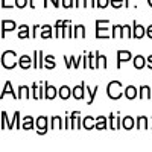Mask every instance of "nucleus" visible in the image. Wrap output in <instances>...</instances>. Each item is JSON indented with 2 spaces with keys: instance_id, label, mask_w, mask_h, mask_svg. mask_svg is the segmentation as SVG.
<instances>
[{
  "instance_id": "4c0bfd02",
  "label": "nucleus",
  "mask_w": 152,
  "mask_h": 152,
  "mask_svg": "<svg viewBox=\"0 0 152 152\" xmlns=\"http://www.w3.org/2000/svg\"><path fill=\"white\" fill-rule=\"evenodd\" d=\"M28 5V0H15V6L17 8H24Z\"/></svg>"
},
{
  "instance_id": "423d86ee",
  "label": "nucleus",
  "mask_w": 152,
  "mask_h": 152,
  "mask_svg": "<svg viewBox=\"0 0 152 152\" xmlns=\"http://www.w3.org/2000/svg\"><path fill=\"white\" fill-rule=\"evenodd\" d=\"M84 96H85V84L81 82V85H76L73 88V97L78 99V100H82Z\"/></svg>"
},
{
  "instance_id": "f257e3e1",
  "label": "nucleus",
  "mask_w": 152,
  "mask_h": 152,
  "mask_svg": "<svg viewBox=\"0 0 152 152\" xmlns=\"http://www.w3.org/2000/svg\"><path fill=\"white\" fill-rule=\"evenodd\" d=\"M2 66L8 70L14 69L17 66V55L14 50H6V52H3L2 55Z\"/></svg>"
},
{
  "instance_id": "9d476101",
  "label": "nucleus",
  "mask_w": 152,
  "mask_h": 152,
  "mask_svg": "<svg viewBox=\"0 0 152 152\" xmlns=\"http://www.w3.org/2000/svg\"><path fill=\"white\" fill-rule=\"evenodd\" d=\"M58 94V91H56V88L53 87V85H49V84H46V91H44V97L46 99H49V100H52V99H55V96Z\"/></svg>"
},
{
  "instance_id": "7c9ffc66",
  "label": "nucleus",
  "mask_w": 152,
  "mask_h": 152,
  "mask_svg": "<svg viewBox=\"0 0 152 152\" xmlns=\"http://www.w3.org/2000/svg\"><path fill=\"white\" fill-rule=\"evenodd\" d=\"M122 38V26L119 24H114L113 26V38Z\"/></svg>"
},
{
  "instance_id": "4468645a",
  "label": "nucleus",
  "mask_w": 152,
  "mask_h": 152,
  "mask_svg": "<svg viewBox=\"0 0 152 152\" xmlns=\"http://www.w3.org/2000/svg\"><path fill=\"white\" fill-rule=\"evenodd\" d=\"M73 38H85V28H84V24H76V26H75Z\"/></svg>"
},
{
  "instance_id": "412c9836",
  "label": "nucleus",
  "mask_w": 152,
  "mask_h": 152,
  "mask_svg": "<svg viewBox=\"0 0 152 152\" xmlns=\"http://www.w3.org/2000/svg\"><path fill=\"white\" fill-rule=\"evenodd\" d=\"M21 128H23V129H26V131L32 129V128H34V119H32L31 116L24 117V119H23V123H21Z\"/></svg>"
},
{
  "instance_id": "39448f33",
  "label": "nucleus",
  "mask_w": 152,
  "mask_h": 152,
  "mask_svg": "<svg viewBox=\"0 0 152 152\" xmlns=\"http://www.w3.org/2000/svg\"><path fill=\"white\" fill-rule=\"evenodd\" d=\"M131 59V52L129 50H117V69H120L122 62H126Z\"/></svg>"
},
{
  "instance_id": "a878e982",
  "label": "nucleus",
  "mask_w": 152,
  "mask_h": 152,
  "mask_svg": "<svg viewBox=\"0 0 152 152\" xmlns=\"http://www.w3.org/2000/svg\"><path fill=\"white\" fill-rule=\"evenodd\" d=\"M78 119H79V111H73L70 114V120H72V128L78 129Z\"/></svg>"
},
{
  "instance_id": "f704fd0d",
  "label": "nucleus",
  "mask_w": 152,
  "mask_h": 152,
  "mask_svg": "<svg viewBox=\"0 0 152 152\" xmlns=\"http://www.w3.org/2000/svg\"><path fill=\"white\" fill-rule=\"evenodd\" d=\"M8 125H9V120H8V116H6V111H2V129H5Z\"/></svg>"
},
{
  "instance_id": "dca6fc26",
  "label": "nucleus",
  "mask_w": 152,
  "mask_h": 152,
  "mask_svg": "<svg viewBox=\"0 0 152 152\" xmlns=\"http://www.w3.org/2000/svg\"><path fill=\"white\" fill-rule=\"evenodd\" d=\"M107 69V58L102 56L99 52H96V69Z\"/></svg>"
},
{
  "instance_id": "1a4fd4ad",
  "label": "nucleus",
  "mask_w": 152,
  "mask_h": 152,
  "mask_svg": "<svg viewBox=\"0 0 152 152\" xmlns=\"http://www.w3.org/2000/svg\"><path fill=\"white\" fill-rule=\"evenodd\" d=\"M31 90L28 85H20L18 87V99H29L31 97Z\"/></svg>"
},
{
  "instance_id": "c756f323",
  "label": "nucleus",
  "mask_w": 152,
  "mask_h": 152,
  "mask_svg": "<svg viewBox=\"0 0 152 152\" xmlns=\"http://www.w3.org/2000/svg\"><path fill=\"white\" fill-rule=\"evenodd\" d=\"M87 90H88V94H90V100H88V105H91V104L94 102V97H96V93H97V90H99V87L96 85V87L93 88V91L87 87Z\"/></svg>"
},
{
  "instance_id": "f03ea898",
  "label": "nucleus",
  "mask_w": 152,
  "mask_h": 152,
  "mask_svg": "<svg viewBox=\"0 0 152 152\" xmlns=\"http://www.w3.org/2000/svg\"><path fill=\"white\" fill-rule=\"evenodd\" d=\"M107 93H108L110 99H113V100L120 99V96H122V84H120L119 81H111V82L108 84Z\"/></svg>"
},
{
  "instance_id": "a18cd8bd",
  "label": "nucleus",
  "mask_w": 152,
  "mask_h": 152,
  "mask_svg": "<svg viewBox=\"0 0 152 152\" xmlns=\"http://www.w3.org/2000/svg\"><path fill=\"white\" fill-rule=\"evenodd\" d=\"M146 64H148V67H149V69L152 70V55H151V56H149V58L146 59Z\"/></svg>"
},
{
  "instance_id": "de8ad7c7",
  "label": "nucleus",
  "mask_w": 152,
  "mask_h": 152,
  "mask_svg": "<svg viewBox=\"0 0 152 152\" xmlns=\"http://www.w3.org/2000/svg\"><path fill=\"white\" fill-rule=\"evenodd\" d=\"M31 8H32V9L35 8V5H34V0H31Z\"/></svg>"
},
{
  "instance_id": "f3484780",
  "label": "nucleus",
  "mask_w": 152,
  "mask_h": 152,
  "mask_svg": "<svg viewBox=\"0 0 152 152\" xmlns=\"http://www.w3.org/2000/svg\"><path fill=\"white\" fill-rule=\"evenodd\" d=\"M125 96H126V99H129V100L135 99V97H137V88H135L134 85L126 87V90H125Z\"/></svg>"
},
{
  "instance_id": "a211bd4d",
  "label": "nucleus",
  "mask_w": 152,
  "mask_h": 152,
  "mask_svg": "<svg viewBox=\"0 0 152 152\" xmlns=\"http://www.w3.org/2000/svg\"><path fill=\"white\" fill-rule=\"evenodd\" d=\"M40 37H41V38H44V40H47V38L52 37V26H49V24H43Z\"/></svg>"
},
{
  "instance_id": "bb28decb",
  "label": "nucleus",
  "mask_w": 152,
  "mask_h": 152,
  "mask_svg": "<svg viewBox=\"0 0 152 152\" xmlns=\"http://www.w3.org/2000/svg\"><path fill=\"white\" fill-rule=\"evenodd\" d=\"M122 125H123V128L125 129H132L134 128V119L132 117H125L123 120H122Z\"/></svg>"
},
{
  "instance_id": "58836bf2",
  "label": "nucleus",
  "mask_w": 152,
  "mask_h": 152,
  "mask_svg": "<svg viewBox=\"0 0 152 152\" xmlns=\"http://www.w3.org/2000/svg\"><path fill=\"white\" fill-rule=\"evenodd\" d=\"M38 53H40V59H38V64H40V69H43V66H44V58H43V52H41V50H38Z\"/></svg>"
},
{
  "instance_id": "49530a36",
  "label": "nucleus",
  "mask_w": 152,
  "mask_h": 152,
  "mask_svg": "<svg viewBox=\"0 0 152 152\" xmlns=\"http://www.w3.org/2000/svg\"><path fill=\"white\" fill-rule=\"evenodd\" d=\"M2 8H9V6L5 3V0H2Z\"/></svg>"
},
{
  "instance_id": "79ce46f5",
  "label": "nucleus",
  "mask_w": 152,
  "mask_h": 152,
  "mask_svg": "<svg viewBox=\"0 0 152 152\" xmlns=\"http://www.w3.org/2000/svg\"><path fill=\"white\" fill-rule=\"evenodd\" d=\"M79 6H85V0H76L75 8H79Z\"/></svg>"
},
{
  "instance_id": "0eeeda50",
  "label": "nucleus",
  "mask_w": 152,
  "mask_h": 152,
  "mask_svg": "<svg viewBox=\"0 0 152 152\" xmlns=\"http://www.w3.org/2000/svg\"><path fill=\"white\" fill-rule=\"evenodd\" d=\"M15 21H12V20H3L2 21V38H5L6 37V31H14L15 29Z\"/></svg>"
},
{
  "instance_id": "cd10ccee",
  "label": "nucleus",
  "mask_w": 152,
  "mask_h": 152,
  "mask_svg": "<svg viewBox=\"0 0 152 152\" xmlns=\"http://www.w3.org/2000/svg\"><path fill=\"white\" fill-rule=\"evenodd\" d=\"M61 128H64V125H61V117L53 116L52 117V129H61Z\"/></svg>"
},
{
  "instance_id": "e433bc0d",
  "label": "nucleus",
  "mask_w": 152,
  "mask_h": 152,
  "mask_svg": "<svg viewBox=\"0 0 152 152\" xmlns=\"http://www.w3.org/2000/svg\"><path fill=\"white\" fill-rule=\"evenodd\" d=\"M108 5H110V0H97V6H99L100 9L107 8Z\"/></svg>"
},
{
  "instance_id": "4be33fe9",
  "label": "nucleus",
  "mask_w": 152,
  "mask_h": 152,
  "mask_svg": "<svg viewBox=\"0 0 152 152\" xmlns=\"http://www.w3.org/2000/svg\"><path fill=\"white\" fill-rule=\"evenodd\" d=\"M44 67H46V69H53V67H56L55 58H53L52 55H47V56H44Z\"/></svg>"
},
{
  "instance_id": "ea45409f",
  "label": "nucleus",
  "mask_w": 152,
  "mask_h": 152,
  "mask_svg": "<svg viewBox=\"0 0 152 152\" xmlns=\"http://www.w3.org/2000/svg\"><path fill=\"white\" fill-rule=\"evenodd\" d=\"M64 61H66V67H67V69H70V67L73 66V61H72V58H69V59H67V56H64Z\"/></svg>"
},
{
  "instance_id": "2eb2a0df",
  "label": "nucleus",
  "mask_w": 152,
  "mask_h": 152,
  "mask_svg": "<svg viewBox=\"0 0 152 152\" xmlns=\"http://www.w3.org/2000/svg\"><path fill=\"white\" fill-rule=\"evenodd\" d=\"M31 34V29L28 24H20L18 26V38H21V40H24V38H28Z\"/></svg>"
},
{
  "instance_id": "c03bdc74",
  "label": "nucleus",
  "mask_w": 152,
  "mask_h": 152,
  "mask_svg": "<svg viewBox=\"0 0 152 152\" xmlns=\"http://www.w3.org/2000/svg\"><path fill=\"white\" fill-rule=\"evenodd\" d=\"M146 35H148V37L151 38V40H152V24H151V26L146 29Z\"/></svg>"
},
{
  "instance_id": "6e6552de",
  "label": "nucleus",
  "mask_w": 152,
  "mask_h": 152,
  "mask_svg": "<svg viewBox=\"0 0 152 152\" xmlns=\"http://www.w3.org/2000/svg\"><path fill=\"white\" fill-rule=\"evenodd\" d=\"M145 34H146V29L142 26V24H138V23H134V32H132V37L134 38H143L145 37Z\"/></svg>"
},
{
  "instance_id": "f8f14e48",
  "label": "nucleus",
  "mask_w": 152,
  "mask_h": 152,
  "mask_svg": "<svg viewBox=\"0 0 152 152\" xmlns=\"http://www.w3.org/2000/svg\"><path fill=\"white\" fill-rule=\"evenodd\" d=\"M96 119L94 117H91V116H88V117H85L84 120H82V128L84 129H87V131H90L91 128H96Z\"/></svg>"
},
{
  "instance_id": "8fccbe9b",
  "label": "nucleus",
  "mask_w": 152,
  "mask_h": 152,
  "mask_svg": "<svg viewBox=\"0 0 152 152\" xmlns=\"http://www.w3.org/2000/svg\"><path fill=\"white\" fill-rule=\"evenodd\" d=\"M56 3H58V6H59V2H58V0H56Z\"/></svg>"
},
{
  "instance_id": "a19ab883",
  "label": "nucleus",
  "mask_w": 152,
  "mask_h": 152,
  "mask_svg": "<svg viewBox=\"0 0 152 152\" xmlns=\"http://www.w3.org/2000/svg\"><path fill=\"white\" fill-rule=\"evenodd\" d=\"M94 8V0H85V8Z\"/></svg>"
},
{
  "instance_id": "393cba45",
  "label": "nucleus",
  "mask_w": 152,
  "mask_h": 152,
  "mask_svg": "<svg viewBox=\"0 0 152 152\" xmlns=\"http://www.w3.org/2000/svg\"><path fill=\"white\" fill-rule=\"evenodd\" d=\"M107 128V119L104 116H100V117H96V129L99 131H102Z\"/></svg>"
},
{
  "instance_id": "6ab92c4d",
  "label": "nucleus",
  "mask_w": 152,
  "mask_h": 152,
  "mask_svg": "<svg viewBox=\"0 0 152 152\" xmlns=\"http://www.w3.org/2000/svg\"><path fill=\"white\" fill-rule=\"evenodd\" d=\"M31 88H32V99H35V100L41 99V85L34 84V85H31Z\"/></svg>"
},
{
  "instance_id": "c9c22d12",
  "label": "nucleus",
  "mask_w": 152,
  "mask_h": 152,
  "mask_svg": "<svg viewBox=\"0 0 152 152\" xmlns=\"http://www.w3.org/2000/svg\"><path fill=\"white\" fill-rule=\"evenodd\" d=\"M38 58H40V53H38V50H35V52H34V67H35V69H40Z\"/></svg>"
},
{
  "instance_id": "2f4dec72",
  "label": "nucleus",
  "mask_w": 152,
  "mask_h": 152,
  "mask_svg": "<svg viewBox=\"0 0 152 152\" xmlns=\"http://www.w3.org/2000/svg\"><path fill=\"white\" fill-rule=\"evenodd\" d=\"M126 37H131V28L129 24H125V26H122V38H126Z\"/></svg>"
},
{
  "instance_id": "5701e85b",
  "label": "nucleus",
  "mask_w": 152,
  "mask_h": 152,
  "mask_svg": "<svg viewBox=\"0 0 152 152\" xmlns=\"http://www.w3.org/2000/svg\"><path fill=\"white\" fill-rule=\"evenodd\" d=\"M152 94V90H151V87L149 85H142L140 87V97L143 99H149Z\"/></svg>"
},
{
  "instance_id": "ddd939ff",
  "label": "nucleus",
  "mask_w": 152,
  "mask_h": 152,
  "mask_svg": "<svg viewBox=\"0 0 152 152\" xmlns=\"http://www.w3.org/2000/svg\"><path fill=\"white\" fill-rule=\"evenodd\" d=\"M58 94H59V97H61L62 100H67V99L70 97V94H73V90H70L69 85H62V87L59 88Z\"/></svg>"
},
{
  "instance_id": "473e14b6",
  "label": "nucleus",
  "mask_w": 152,
  "mask_h": 152,
  "mask_svg": "<svg viewBox=\"0 0 152 152\" xmlns=\"http://www.w3.org/2000/svg\"><path fill=\"white\" fill-rule=\"evenodd\" d=\"M110 122H111V129H119V128H120L119 120H117V122L114 120V114H110Z\"/></svg>"
},
{
  "instance_id": "9b49d317",
  "label": "nucleus",
  "mask_w": 152,
  "mask_h": 152,
  "mask_svg": "<svg viewBox=\"0 0 152 152\" xmlns=\"http://www.w3.org/2000/svg\"><path fill=\"white\" fill-rule=\"evenodd\" d=\"M11 94L14 99H18V94H15L14 93V90H12V84L9 82V81H6L5 82V85H3V90H2V97H5V94Z\"/></svg>"
},
{
  "instance_id": "c85d7f7f",
  "label": "nucleus",
  "mask_w": 152,
  "mask_h": 152,
  "mask_svg": "<svg viewBox=\"0 0 152 152\" xmlns=\"http://www.w3.org/2000/svg\"><path fill=\"white\" fill-rule=\"evenodd\" d=\"M14 122H17V128H20V126H21V125L18 123V122H20V113H18V111H15V113H14V119H12V122L9 123L8 129H12V128H14Z\"/></svg>"
},
{
  "instance_id": "aec40b11",
  "label": "nucleus",
  "mask_w": 152,
  "mask_h": 152,
  "mask_svg": "<svg viewBox=\"0 0 152 152\" xmlns=\"http://www.w3.org/2000/svg\"><path fill=\"white\" fill-rule=\"evenodd\" d=\"M145 66H146V59H145L142 55H137V56L134 58V67L140 70V69H143Z\"/></svg>"
},
{
  "instance_id": "7ed1b4c3",
  "label": "nucleus",
  "mask_w": 152,
  "mask_h": 152,
  "mask_svg": "<svg viewBox=\"0 0 152 152\" xmlns=\"http://www.w3.org/2000/svg\"><path fill=\"white\" fill-rule=\"evenodd\" d=\"M35 125L38 126V132H37V134L44 135V134L47 132V117H44V116H40V117L37 119Z\"/></svg>"
},
{
  "instance_id": "72a5a7b5",
  "label": "nucleus",
  "mask_w": 152,
  "mask_h": 152,
  "mask_svg": "<svg viewBox=\"0 0 152 152\" xmlns=\"http://www.w3.org/2000/svg\"><path fill=\"white\" fill-rule=\"evenodd\" d=\"M110 5L114 8V9H119L123 6V0H110Z\"/></svg>"
},
{
  "instance_id": "b1692460",
  "label": "nucleus",
  "mask_w": 152,
  "mask_h": 152,
  "mask_svg": "<svg viewBox=\"0 0 152 152\" xmlns=\"http://www.w3.org/2000/svg\"><path fill=\"white\" fill-rule=\"evenodd\" d=\"M137 128L138 129H146L148 128V117L146 116H138L137 117Z\"/></svg>"
},
{
  "instance_id": "20e7f679",
  "label": "nucleus",
  "mask_w": 152,
  "mask_h": 152,
  "mask_svg": "<svg viewBox=\"0 0 152 152\" xmlns=\"http://www.w3.org/2000/svg\"><path fill=\"white\" fill-rule=\"evenodd\" d=\"M18 66L23 69V70H28L31 67H34V59H31L29 55H21L18 58Z\"/></svg>"
},
{
  "instance_id": "37998d69",
  "label": "nucleus",
  "mask_w": 152,
  "mask_h": 152,
  "mask_svg": "<svg viewBox=\"0 0 152 152\" xmlns=\"http://www.w3.org/2000/svg\"><path fill=\"white\" fill-rule=\"evenodd\" d=\"M49 2H52V5H53V6H55V8H58V3H56V0H46V2H44V3H43V6H44V8H46V6H47V3H49Z\"/></svg>"
},
{
  "instance_id": "09e8293b",
  "label": "nucleus",
  "mask_w": 152,
  "mask_h": 152,
  "mask_svg": "<svg viewBox=\"0 0 152 152\" xmlns=\"http://www.w3.org/2000/svg\"><path fill=\"white\" fill-rule=\"evenodd\" d=\"M148 3H149V6L152 8V0H148Z\"/></svg>"
}]
</instances>
